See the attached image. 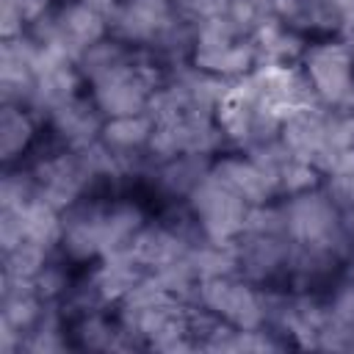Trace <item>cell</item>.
Masks as SVG:
<instances>
[{"label": "cell", "instance_id": "52a82bcc", "mask_svg": "<svg viewBox=\"0 0 354 354\" xmlns=\"http://www.w3.org/2000/svg\"><path fill=\"white\" fill-rule=\"evenodd\" d=\"M155 130V119L144 113H130V116H111L102 124L100 138L119 152H141L147 149V141Z\"/></svg>", "mask_w": 354, "mask_h": 354}, {"label": "cell", "instance_id": "2e32d148", "mask_svg": "<svg viewBox=\"0 0 354 354\" xmlns=\"http://www.w3.org/2000/svg\"><path fill=\"white\" fill-rule=\"evenodd\" d=\"M224 14L230 17V22L235 25V30H238L241 36H252V30L257 28V22H260L268 11H263L257 0H227Z\"/></svg>", "mask_w": 354, "mask_h": 354}, {"label": "cell", "instance_id": "3957f363", "mask_svg": "<svg viewBox=\"0 0 354 354\" xmlns=\"http://www.w3.org/2000/svg\"><path fill=\"white\" fill-rule=\"evenodd\" d=\"M232 194H238L246 205H263V202H271L277 194H279V180L260 171L246 155L243 158H221V160H213V169H210Z\"/></svg>", "mask_w": 354, "mask_h": 354}, {"label": "cell", "instance_id": "5b68a950", "mask_svg": "<svg viewBox=\"0 0 354 354\" xmlns=\"http://www.w3.org/2000/svg\"><path fill=\"white\" fill-rule=\"evenodd\" d=\"M144 227V213L133 202H113L105 205L102 224H100V257L127 249L136 232Z\"/></svg>", "mask_w": 354, "mask_h": 354}, {"label": "cell", "instance_id": "7a4b0ae2", "mask_svg": "<svg viewBox=\"0 0 354 354\" xmlns=\"http://www.w3.org/2000/svg\"><path fill=\"white\" fill-rule=\"evenodd\" d=\"M55 130V136L64 141V147L69 149H83L88 147L91 141L100 138L102 133V124H105V113L97 108V102L91 100H83L80 94L69 97L66 102H61L50 119H47Z\"/></svg>", "mask_w": 354, "mask_h": 354}, {"label": "cell", "instance_id": "7c38bea8", "mask_svg": "<svg viewBox=\"0 0 354 354\" xmlns=\"http://www.w3.org/2000/svg\"><path fill=\"white\" fill-rule=\"evenodd\" d=\"M50 249H44L41 243H33V241H25L19 243L17 249L6 252L3 254V271L8 274H17V277H25V279H33L47 263H50Z\"/></svg>", "mask_w": 354, "mask_h": 354}, {"label": "cell", "instance_id": "8992f818", "mask_svg": "<svg viewBox=\"0 0 354 354\" xmlns=\"http://www.w3.org/2000/svg\"><path fill=\"white\" fill-rule=\"evenodd\" d=\"M36 133V116L22 105H3L0 108V158L6 166L22 158L28 144Z\"/></svg>", "mask_w": 354, "mask_h": 354}, {"label": "cell", "instance_id": "ac0fdd59", "mask_svg": "<svg viewBox=\"0 0 354 354\" xmlns=\"http://www.w3.org/2000/svg\"><path fill=\"white\" fill-rule=\"evenodd\" d=\"M28 235H25V221H22V213L19 210H6L0 207V249L3 254L17 249L19 243H25Z\"/></svg>", "mask_w": 354, "mask_h": 354}, {"label": "cell", "instance_id": "ba28073f", "mask_svg": "<svg viewBox=\"0 0 354 354\" xmlns=\"http://www.w3.org/2000/svg\"><path fill=\"white\" fill-rule=\"evenodd\" d=\"M22 221H25V235L33 243H41L44 249H55L61 246V235H64V218L61 210H55L53 205H47L44 199H30L25 207H19Z\"/></svg>", "mask_w": 354, "mask_h": 354}, {"label": "cell", "instance_id": "30bf717a", "mask_svg": "<svg viewBox=\"0 0 354 354\" xmlns=\"http://www.w3.org/2000/svg\"><path fill=\"white\" fill-rule=\"evenodd\" d=\"M44 299L36 293V290H25V293H14V296H3L0 299V318L8 321L11 326H17L22 335H28L41 313H44Z\"/></svg>", "mask_w": 354, "mask_h": 354}, {"label": "cell", "instance_id": "8fae6325", "mask_svg": "<svg viewBox=\"0 0 354 354\" xmlns=\"http://www.w3.org/2000/svg\"><path fill=\"white\" fill-rule=\"evenodd\" d=\"M30 199H36V180L30 169L22 166H8L3 180H0V207L6 210H19Z\"/></svg>", "mask_w": 354, "mask_h": 354}, {"label": "cell", "instance_id": "6da1fadb", "mask_svg": "<svg viewBox=\"0 0 354 354\" xmlns=\"http://www.w3.org/2000/svg\"><path fill=\"white\" fill-rule=\"evenodd\" d=\"M301 61L318 102L335 113H354V58L348 44L343 39L313 44Z\"/></svg>", "mask_w": 354, "mask_h": 354}, {"label": "cell", "instance_id": "d6986e66", "mask_svg": "<svg viewBox=\"0 0 354 354\" xmlns=\"http://www.w3.org/2000/svg\"><path fill=\"white\" fill-rule=\"evenodd\" d=\"M329 315L354 332V279L337 285V290L329 299Z\"/></svg>", "mask_w": 354, "mask_h": 354}, {"label": "cell", "instance_id": "5bb4252c", "mask_svg": "<svg viewBox=\"0 0 354 354\" xmlns=\"http://www.w3.org/2000/svg\"><path fill=\"white\" fill-rule=\"evenodd\" d=\"M235 39H241V33L235 30V25L230 22V17L224 11L210 14L196 22V47H227Z\"/></svg>", "mask_w": 354, "mask_h": 354}, {"label": "cell", "instance_id": "e0dca14e", "mask_svg": "<svg viewBox=\"0 0 354 354\" xmlns=\"http://www.w3.org/2000/svg\"><path fill=\"white\" fill-rule=\"evenodd\" d=\"M113 329L108 321H102L100 315H91L86 313L83 321L77 324V337L86 348H111V340H113Z\"/></svg>", "mask_w": 354, "mask_h": 354}, {"label": "cell", "instance_id": "277c9868", "mask_svg": "<svg viewBox=\"0 0 354 354\" xmlns=\"http://www.w3.org/2000/svg\"><path fill=\"white\" fill-rule=\"evenodd\" d=\"M55 14L61 22V41L58 44L69 50L75 64L88 44L108 36V19L100 11H94L91 6H86L83 0H69L61 8H55Z\"/></svg>", "mask_w": 354, "mask_h": 354}, {"label": "cell", "instance_id": "9c48e42d", "mask_svg": "<svg viewBox=\"0 0 354 354\" xmlns=\"http://www.w3.org/2000/svg\"><path fill=\"white\" fill-rule=\"evenodd\" d=\"M130 58V50L124 41H119L116 36H105L94 44H88L80 58H77V72L83 75V80L94 83L97 77H102L105 72H111L113 66H119L122 61Z\"/></svg>", "mask_w": 354, "mask_h": 354}, {"label": "cell", "instance_id": "9a60e30c", "mask_svg": "<svg viewBox=\"0 0 354 354\" xmlns=\"http://www.w3.org/2000/svg\"><path fill=\"white\" fill-rule=\"evenodd\" d=\"M33 288H36V293H39L44 301H58V299L66 296L69 277H66L64 266H58V263L50 260V263L33 277Z\"/></svg>", "mask_w": 354, "mask_h": 354}, {"label": "cell", "instance_id": "4fadbf2b", "mask_svg": "<svg viewBox=\"0 0 354 354\" xmlns=\"http://www.w3.org/2000/svg\"><path fill=\"white\" fill-rule=\"evenodd\" d=\"M324 183V174L315 169V163L310 160H301V158H290L282 171H279V191H285L288 196H296V194H304V191H313Z\"/></svg>", "mask_w": 354, "mask_h": 354}]
</instances>
